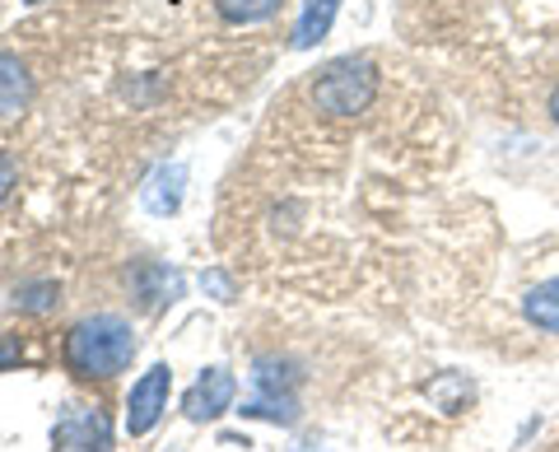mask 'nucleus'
<instances>
[{
  "label": "nucleus",
  "mask_w": 559,
  "mask_h": 452,
  "mask_svg": "<svg viewBox=\"0 0 559 452\" xmlns=\"http://www.w3.org/2000/svg\"><path fill=\"white\" fill-rule=\"evenodd\" d=\"M61 355H66V369L80 378H117L135 359V332L131 322L98 312V318H84L70 326Z\"/></svg>",
  "instance_id": "nucleus-1"
},
{
  "label": "nucleus",
  "mask_w": 559,
  "mask_h": 452,
  "mask_svg": "<svg viewBox=\"0 0 559 452\" xmlns=\"http://www.w3.org/2000/svg\"><path fill=\"white\" fill-rule=\"evenodd\" d=\"M373 98H378V71H373V61H364V57L331 61L326 71L312 80V103H318V112H326V117H359V112H369Z\"/></svg>",
  "instance_id": "nucleus-2"
},
{
  "label": "nucleus",
  "mask_w": 559,
  "mask_h": 452,
  "mask_svg": "<svg viewBox=\"0 0 559 452\" xmlns=\"http://www.w3.org/2000/svg\"><path fill=\"white\" fill-rule=\"evenodd\" d=\"M51 443L57 452H108L112 425L98 406H70L57 425H51Z\"/></svg>",
  "instance_id": "nucleus-3"
},
{
  "label": "nucleus",
  "mask_w": 559,
  "mask_h": 452,
  "mask_svg": "<svg viewBox=\"0 0 559 452\" xmlns=\"http://www.w3.org/2000/svg\"><path fill=\"white\" fill-rule=\"evenodd\" d=\"M168 388H173V369H168V364H154V369L135 382L131 402H127V429L131 433H150L154 425H159V415L168 406Z\"/></svg>",
  "instance_id": "nucleus-4"
},
{
  "label": "nucleus",
  "mask_w": 559,
  "mask_h": 452,
  "mask_svg": "<svg viewBox=\"0 0 559 452\" xmlns=\"http://www.w3.org/2000/svg\"><path fill=\"white\" fill-rule=\"evenodd\" d=\"M234 392H238V382L229 369H205L197 382H191V392L182 396V411H187V420L191 425H205V420H215V415L229 411L234 402Z\"/></svg>",
  "instance_id": "nucleus-5"
},
{
  "label": "nucleus",
  "mask_w": 559,
  "mask_h": 452,
  "mask_svg": "<svg viewBox=\"0 0 559 452\" xmlns=\"http://www.w3.org/2000/svg\"><path fill=\"white\" fill-rule=\"evenodd\" d=\"M33 98V80L14 51H0V121H14Z\"/></svg>",
  "instance_id": "nucleus-6"
},
{
  "label": "nucleus",
  "mask_w": 559,
  "mask_h": 452,
  "mask_svg": "<svg viewBox=\"0 0 559 452\" xmlns=\"http://www.w3.org/2000/svg\"><path fill=\"white\" fill-rule=\"evenodd\" d=\"M182 182H187V168L173 164V168H159L150 178V191H145V211L154 215H173L182 205Z\"/></svg>",
  "instance_id": "nucleus-7"
},
{
  "label": "nucleus",
  "mask_w": 559,
  "mask_h": 452,
  "mask_svg": "<svg viewBox=\"0 0 559 452\" xmlns=\"http://www.w3.org/2000/svg\"><path fill=\"white\" fill-rule=\"evenodd\" d=\"M341 0H304L299 10V28H294V47H318L326 33H331V20H336Z\"/></svg>",
  "instance_id": "nucleus-8"
},
{
  "label": "nucleus",
  "mask_w": 559,
  "mask_h": 452,
  "mask_svg": "<svg viewBox=\"0 0 559 452\" xmlns=\"http://www.w3.org/2000/svg\"><path fill=\"white\" fill-rule=\"evenodd\" d=\"M522 312H527V322H532V326H540V332H555V336H559V281L532 289L527 299H522Z\"/></svg>",
  "instance_id": "nucleus-9"
},
{
  "label": "nucleus",
  "mask_w": 559,
  "mask_h": 452,
  "mask_svg": "<svg viewBox=\"0 0 559 452\" xmlns=\"http://www.w3.org/2000/svg\"><path fill=\"white\" fill-rule=\"evenodd\" d=\"M280 10V0H219V14L229 24H257Z\"/></svg>",
  "instance_id": "nucleus-10"
},
{
  "label": "nucleus",
  "mask_w": 559,
  "mask_h": 452,
  "mask_svg": "<svg viewBox=\"0 0 559 452\" xmlns=\"http://www.w3.org/2000/svg\"><path fill=\"white\" fill-rule=\"evenodd\" d=\"M24 359V345H20V336H5L0 332V373L5 369H14V364Z\"/></svg>",
  "instance_id": "nucleus-11"
},
{
  "label": "nucleus",
  "mask_w": 559,
  "mask_h": 452,
  "mask_svg": "<svg viewBox=\"0 0 559 452\" xmlns=\"http://www.w3.org/2000/svg\"><path fill=\"white\" fill-rule=\"evenodd\" d=\"M10 191H14V159H10L5 150H0V201H5Z\"/></svg>",
  "instance_id": "nucleus-12"
},
{
  "label": "nucleus",
  "mask_w": 559,
  "mask_h": 452,
  "mask_svg": "<svg viewBox=\"0 0 559 452\" xmlns=\"http://www.w3.org/2000/svg\"><path fill=\"white\" fill-rule=\"evenodd\" d=\"M550 117H555V121H559V90H555V94H550Z\"/></svg>",
  "instance_id": "nucleus-13"
},
{
  "label": "nucleus",
  "mask_w": 559,
  "mask_h": 452,
  "mask_svg": "<svg viewBox=\"0 0 559 452\" xmlns=\"http://www.w3.org/2000/svg\"><path fill=\"white\" fill-rule=\"evenodd\" d=\"M24 5H43V0H24Z\"/></svg>",
  "instance_id": "nucleus-14"
}]
</instances>
